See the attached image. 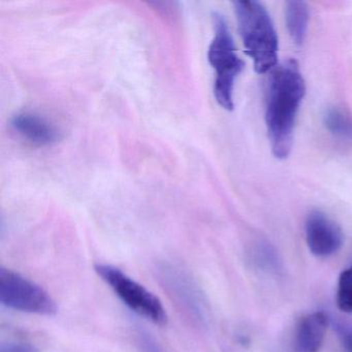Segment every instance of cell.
<instances>
[{"label": "cell", "mask_w": 352, "mask_h": 352, "mask_svg": "<svg viewBox=\"0 0 352 352\" xmlns=\"http://www.w3.org/2000/svg\"><path fill=\"white\" fill-rule=\"evenodd\" d=\"M98 275L120 298L121 302L140 316L158 325L166 324L168 315L157 296L129 277L118 267L106 263L96 265Z\"/></svg>", "instance_id": "cell-4"}, {"label": "cell", "mask_w": 352, "mask_h": 352, "mask_svg": "<svg viewBox=\"0 0 352 352\" xmlns=\"http://www.w3.org/2000/svg\"><path fill=\"white\" fill-rule=\"evenodd\" d=\"M138 344L141 352H164L158 342L146 331L138 333Z\"/></svg>", "instance_id": "cell-14"}, {"label": "cell", "mask_w": 352, "mask_h": 352, "mask_svg": "<svg viewBox=\"0 0 352 352\" xmlns=\"http://www.w3.org/2000/svg\"><path fill=\"white\" fill-rule=\"evenodd\" d=\"M306 240L309 250L317 257L335 254L343 245L340 226L320 211H313L306 220Z\"/></svg>", "instance_id": "cell-7"}, {"label": "cell", "mask_w": 352, "mask_h": 352, "mask_svg": "<svg viewBox=\"0 0 352 352\" xmlns=\"http://www.w3.org/2000/svg\"><path fill=\"white\" fill-rule=\"evenodd\" d=\"M11 126L18 135L36 146H51L59 140L54 125L34 113H19L12 118Z\"/></svg>", "instance_id": "cell-8"}, {"label": "cell", "mask_w": 352, "mask_h": 352, "mask_svg": "<svg viewBox=\"0 0 352 352\" xmlns=\"http://www.w3.org/2000/svg\"><path fill=\"white\" fill-rule=\"evenodd\" d=\"M252 254L254 255L253 261L261 269L267 272H278L280 269L279 259L276 251L267 243H259Z\"/></svg>", "instance_id": "cell-13"}, {"label": "cell", "mask_w": 352, "mask_h": 352, "mask_svg": "<svg viewBox=\"0 0 352 352\" xmlns=\"http://www.w3.org/2000/svg\"><path fill=\"white\" fill-rule=\"evenodd\" d=\"M0 352H38V349L28 342L9 341L1 344Z\"/></svg>", "instance_id": "cell-15"}, {"label": "cell", "mask_w": 352, "mask_h": 352, "mask_svg": "<svg viewBox=\"0 0 352 352\" xmlns=\"http://www.w3.org/2000/svg\"><path fill=\"white\" fill-rule=\"evenodd\" d=\"M325 129L336 139L344 142H352V118L345 111L337 107H331L323 114Z\"/></svg>", "instance_id": "cell-11"}, {"label": "cell", "mask_w": 352, "mask_h": 352, "mask_svg": "<svg viewBox=\"0 0 352 352\" xmlns=\"http://www.w3.org/2000/svg\"><path fill=\"white\" fill-rule=\"evenodd\" d=\"M329 322V317L324 312L311 313L302 317L296 324L294 336L296 352H318Z\"/></svg>", "instance_id": "cell-9"}, {"label": "cell", "mask_w": 352, "mask_h": 352, "mask_svg": "<svg viewBox=\"0 0 352 352\" xmlns=\"http://www.w3.org/2000/svg\"><path fill=\"white\" fill-rule=\"evenodd\" d=\"M158 275L166 292L191 320L205 325L209 319L207 300L192 277L182 267L172 263L160 265Z\"/></svg>", "instance_id": "cell-6"}, {"label": "cell", "mask_w": 352, "mask_h": 352, "mask_svg": "<svg viewBox=\"0 0 352 352\" xmlns=\"http://www.w3.org/2000/svg\"><path fill=\"white\" fill-rule=\"evenodd\" d=\"M0 302L30 314L53 316L57 312L56 302L44 288L5 267H0Z\"/></svg>", "instance_id": "cell-5"}, {"label": "cell", "mask_w": 352, "mask_h": 352, "mask_svg": "<svg viewBox=\"0 0 352 352\" xmlns=\"http://www.w3.org/2000/svg\"><path fill=\"white\" fill-rule=\"evenodd\" d=\"M214 38L208 50V60L215 71L214 96L218 104L228 111L234 110V88L245 63L236 55L230 28L223 16L213 14Z\"/></svg>", "instance_id": "cell-3"}, {"label": "cell", "mask_w": 352, "mask_h": 352, "mask_svg": "<svg viewBox=\"0 0 352 352\" xmlns=\"http://www.w3.org/2000/svg\"><path fill=\"white\" fill-rule=\"evenodd\" d=\"M338 336L341 339L344 349L346 352H352V325H346L343 323L336 324Z\"/></svg>", "instance_id": "cell-16"}, {"label": "cell", "mask_w": 352, "mask_h": 352, "mask_svg": "<svg viewBox=\"0 0 352 352\" xmlns=\"http://www.w3.org/2000/svg\"><path fill=\"white\" fill-rule=\"evenodd\" d=\"M234 13L245 52L256 73L265 74L277 65L278 36L267 9L254 0L234 1Z\"/></svg>", "instance_id": "cell-2"}, {"label": "cell", "mask_w": 352, "mask_h": 352, "mask_svg": "<svg viewBox=\"0 0 352 352\" xmlns=\"http://www.w3.org/2000/svg\"><path fill=\"white\" fill-rule=\"evenodd\" d=\"M286 25L294 44L302 45L309 24V8L304 1H288L285 9Z\"/></svg>", "instance_id": "cell-10"}, {"label": "cell", "mask_w": 352, "mask_h": 352, "mask_svg": "<svg viewBox=\"0 0 352 352\" xmlns=\"http://www.w3.org/2000/svg\"><path fill=\"white\" fill-rule=\"evenodd\" d=\"M337 306L342 312L352 313V267L342 272L338 280Z\"/></svg>", "instance_id": "cell-12"}, {"label": "cell", "mask_w": 352, "mask_h": 352, "mask_svg": "<svg viewBox=\"0 0 352 352\" xmlns=\"http://www.w3.org/2000/svg\"><path fill=\"white\" fill-rule=\"evenodd\" d=\"M306 84L296 61L288 60L272 69L267 81L265 124L272 151L285 160L292 151L294 123Z\"/></svg>", "instance_id": "cell-1"}]
</instances>
